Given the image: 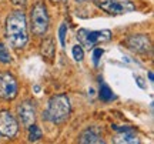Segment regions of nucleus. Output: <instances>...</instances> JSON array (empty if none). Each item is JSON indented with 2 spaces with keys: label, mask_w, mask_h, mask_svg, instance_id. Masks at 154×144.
<instances>
[{
  "label": "nucleus",
  "mask_w": 154,
  "mask_h": 144,
  "mask_svg": "<svg viewBox=\"0 0 154 144\" xmlns=\"http://www.w3.org/2000/svg\"><path fill=\"white\" fill-rule=\"evenodd\" d=\"M6 36L11 47L23 49L29 41L27 20L23 11H13L6 19Z\"/></svg>",
  "instance_id": "obj_1"
},
{
  "label": "nucleus",
  "mask_w": 154,
  "mask_h": 144,
  "mask_svg": "<svg viewBox=\"0 0 154 144\" xmlns=\"http://www.w3.org/2000/svg\"><path fill=\"white\" fill-rule=\"evenodd\" d=\"M70 111H72L70 99L66 94H56L50 97L47 103V110L44 111L43 118L49 120L53 124H61L69 118Z\"/></svg>",
  "instance_id": "obj_2"
},
{
  "label": "nucleus",
  "mask_w": 154,
  "mask_h": 144,
  "mask_svg": "<svg viewBox=\"0 0 154 144\" xmlns=\"http://www.w3.org/2000/svg\"><path fill=\"white\" fill-rule=\"evenodd\" d=\"M50 17L43 2H37L30 11V27L36 36H44L49 29Z\"/></svg>",
  "instance_id": "obj_3"
},
{
  "label": "nucleus",
  "mask_w": 154,
  "mask_h": 144,
  "mask_svg": "<svg viewBox=\"0 0 154 144\" xmlns=\"http://www.w3.org/2000/svg\"><path fill=\"white\" fill-rule=\"evenodd\" d=\"M77 39L80 41L82 47L91 49L100 43L109 41L111 39V32L110 30H86V29H82L77 33Z\"/></svg>",
  "instance_id": "obj_4"
},
{
  "label": "nucleus",
  "mask_w": 154,
  "mask_h": 144,
  "mask_svg": "<svg viewBox=\"0 0 154 144\" xmlns=\"http://www.w3.org/2000/svg\"><path fill=\"white\" fill-rule=\"evenodd\" d=\"M97 6L110 14H124L134 10V5L130 0H97Z\"/></svg>",
  "instance_id": "obj_5"
},
{
  "label": "nucleus",
  "mask_w": 154,
  "mask_h": 144,
  "mask_svg": "<svg viewBox=\"0 0 154 144\" xmlns=\"http://www.w3.org/2000/svg\"><path fill=\"white\" fill-rule=\"evenodd\" d=\"M17 91H19V86H17L16 78L10 73H0V99H16Z\"/></svg>",
  "instance_id": "obj_6"
},
{
  "label": "nucleus",
  "mask_w": 154,
  "mask_h": 144,
  "mask_svg": "<svg viewBox=\"0 0 154 144\" xmlns=\"http://www.w3.org/2000/svg\"><path fill=\"white\" fill-rule=\"evenodd\" d=\"M19 131V124L14 116L10 111L2 110L0 111V136H5L9 139H13Z\"/></svg>",
  "instance_id": "obj_7"
},
{
  "label": "nucleus",
  "mask_w": 154,
  "mask_h": 144,
  "mask_svg": "<svg viewBox=\"0 0 154 144\" xmlns=\"http://www.w3.org/2000/svg\"><path fill=\"white\" fill-rule=\"evenodd\" d=\"M126 44L128 49L136 51V53H147V51L151 50L150 39L146 34H134V36H130L126 40Z\"/></svg>",
  "instance_id": "obj_8"
},
{
  "label": "nucleus",
  "mask_w": 154,
  "mask_h": 144,
  "mask_svg": "<svg viewBox=\"0 0 154 144\" xmlns=\"http://www.w3.org/2000/svg\"><path fill=\"white\" fill-rule=\"evenodd\" d=\"M17 114H19V118L22 120V123L26 127H29L30 124H33L34 120H36V107H34V103L30 101V100L23 101L22 104L17 107Z\"/></svg>",
  "instance_id": "obj_9"
},
{
  "label": "nucleus",
  "mask_w": 154,
  "mask_h": 144,
  "mask_svg": "<svg viewBox=\"0 0 154 144\" xmlns=\"http://www.w3.org/2000/svg\"><path fill=\"white\" fill-rule=\"evenodd\" d=\"M116 131H119V136H116L114 141L116 143H126V144H134L138 143V139L136 134L133 133L131 127H119V126H113Z\"/></svg>",
  "instance_id": "obj_10"
},
{
  "label": "nucleus",
  "mask_w": 154,
  "mask_h": 144,
  "mask_svg": "<svg viewBox=\"0 0 154 144\" xmlns=\"http://www.w3.org/2000/svg\"><path fill=\"white\" fill-rule=\"evenodd\" d=\"M79 141L80 143H104V140L100 136L99 128L96 127H88L86 131H83Z\"/></svg>",
  "instance_id": "obj_11"
},
{
  "label": "nucleus",
  "mask_w": 154,
  "mask_h": 144,
  "mask_svg": "<svg viewBox=\"0 0 154 144\" xmlns=\"http://www.w3.org/2000/svg\"><path fill=\"white\" fill-rule=\"evenodd\" d=\"M40 51L42 56L47 60H53L54 59V41L53 39H46L40 46Z\"/></svg>",
  "instance_id": "obj_12"
},
{
  "label": "nucleus",
  "mask_w": 154,
  "mask_h": 144,
  "mask_svg": "<svg viewBox=\"0 0 154 144\" xmlns=\"http://www.w3.org/2000/svg\"><path fill=\"white\" fill-rule=\"evenodd\" d=\"M99 97H100L101 101H106V103H109V101H111V100L116 99V96L113 94V90H111L106 83H101V81H100Z\"/></svg>",
  "instance_id": "obj_13"
},
{
  "label": "nucleus",
  "mask_w": 154,
  "mask_h": 144,
  "mask_svg": "<svg viewBox=\"0 0 154 144\" xmlns=\"http://www.w3.org/2000/svg\"><path fill=\"white\" fill-rule=\"evenodd\" d=\"M42 139V130L36 126V124H30L29 126V141H37Z\"/></svg>",
  "instance_id": "obj_14"
},
{
  "label": "nucleus",
  "mask_w": 154,
  "mask_h": 144,
  "mask_svg": "<svg viewBox=\"0 0 154 144\" xmlns=\"http://www.w3.org/2000/svg\"><path fill=\"white\" fill-rule=\"evenodd\" d=\"M0 61L5 63V64H9L11 61V56H10V53H9V50H7V47H6L5 44H2V43H0Z\"/></svg>",
  "instance_id": "obj_15"
},
{
  "label": "nucleus",
  "mask_w": 154,
  "mask_h": 144,
  "mask_svg": "<svg viewBox=\"0 0 154 144\" xmlns=\"http://www.w3.org/2000/svg\"><path fill=\"white\" fill-rule=\"evenodd\" d=\"M66 34H67V24L61 23L60 27H59V40H60V44L63 47L66 46Z\"/></svg>",
  "instance_id": "obj_16"
},
{
  "label": "nucleus",
  "mask_w": 154,
  "mask_h": 144,
  "mask_svg": "<svg viewBox=\"0 0 154 144\" xmlns=\"http://www.w3.org/2000/svg\"><path fill=\"white\" fill-rule=\"evenodd\" d=\"M73 59L76 61H82L84 59V51H83V47L80 44H76L73 47Z\"/></svg>",
  "instance_id": "obj_17"
},
{
  "label": "nucleus",
  "mask_w": 154,
  "mask_h": 144,
  "mask_svg": "<svg viewBox=\"0 0 154 144\" xmlns=\"http://www.w3.org/2000/svg\"><path fill=\"white\" fill-rule=\"evenodd\" d=\"M103 53H104V50L100 49V47H96V49L93 50V63L96 64V66L99 64V61H100V59H101Z\"/></svg>",
  "instance_id": "obj_18"
},
{
  "label": "nucleus",
  "mask_w": 154,
  "mask_h": 144,
  "mask_svg": "<svg viewBox=\"0 0 154 144\" xmlns=\"http://www.w3.org/2000/svg\"><path fill=\"white\" fill-rule=\"evenodd\" d=\"M14 5H19V6H24L26 5V0H13Z\"/></svg>",
  "instance_id": "obj_19"
},
{
  "label": "nucleus",
  "mask_w": 154,
  "mask_h": 144,
  "mask_svg": "<svg viewBox=\"0 0 154 144\" xmlns=\"http://www.w3.org/2000/svg\"><path fill=\"white\" fill-rule=\"evenodd\" d=\"M136 80H137V84L141 87V89H144V84H143V81H141V78L140 77H136Z\"/></svg>",
  "instance_id": "obj_20"
},
{
  "label": "nucleus",
  "mask_w": 154,
  "mask_h": 144,
  "mask_svg": "<svg viewBox=\"0 0 154 144\" xmlns=\"http://www.w3.org/2000/svg\"><path fill=\"white\" fill-rule=\"evenodd\" d=\"M149 80H150V81H153V80H154V76H153V72H150V73H149Z\"/></svg>",
  "instance_id": "obj_21"
},
{
  "label": "nucleus",
  "mask_w": 154,
  "mask_h": 144,
  "mask_svg": "<svg viewBox=\"0 0 154 144\" xmlns=\"http://www.w3.org/2000/svg\"><path fill=\"white\" fill-rule=\"evenodd\" d=\"M79 3H84V2H88V0H77Z\"/></svg>",
  "instance_id": "obj_22"
}]
</instances>
